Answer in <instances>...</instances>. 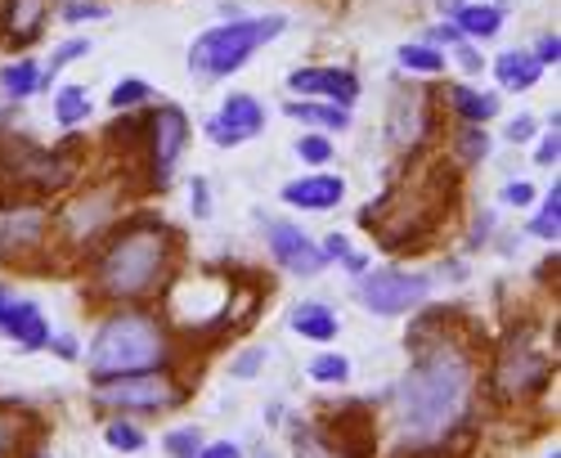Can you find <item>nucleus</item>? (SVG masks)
I'll return each mask as SVG.
<instances>
[{"mask_svg":"<svg viewBox=\"0 0 561 458\" xmlns=\"http://www.w3.org/2000/svg\"><path fill=\"white\" fill-rule=\"evenodd\" d=\"M171 355H175V342H171L167 319L149 310H117L90 337L85 364L95 374V382H104V378H126V374L171 369Z\"/></svg>","mask_w":561,"mask_h":458,"instance_id":"nucleus-4","label":"nucleus"},{"mask_svg":"<svg viewBox=\"0 0 561 458\" xmlns=\"http://www.w3.org/2000/svg\"><path fill=\"white\" fill-rule=\"evenodd\" d=\"M0 333H5L19 351H45L50 346V319L27 297H19L10 284H0Z\"/></svg>","mask_w":561,"mask_h":458,"instance_id":"nucleus-13","label":"nucleus"},{"mask_svg":"<svg viewBox=\"0 0 561 458\" xmlns=\"http://www.w3.org/2000/svg\"><path fill=\"white\" fill-rule=\"evenodd\" d=\"M400 68L413 77H436V72H445V55L423 41H413V45H400Z\"/></svg>","mask_w":561,"mask_h":458,"instance_id":"nucleus-26","label":"nucleus"},{"mask_svg":"<svg viewBox=\"0 0 561 458\" xmlns=\"http://www.w3.org/2000/svg\"><path fill=\"white\" fill-rule=\"evenodd\" d=\"M494 77H499L503 90H512V95H526L530 85H539L543 68H539V59L530 50H503L494 59Z\"/></svg>","mask_w":561,"mask_h":458,"instance_id":"nucleus-21","label":"nucleus"},{"mask_svg":"<svg viewBox=\"0 0 561 458\" xmlns=\"http://www.w3.org/2000/svg\"><path fill=\"white\" fill-rule=\"evenodd\" d=\"M449 55H454L458 72H467V77H477V72L485 68V59L477 55V45H472V41H458V45H454V50H449Z\"/></svg>","mask_w":561,"mask_h":458,"instance_id":"nucleus-37","label":"nucleus"},{"mask_svg":"<svg viewBox=\"0 0 561 458\" xmlns=\"http://www.w3.org/2000/svg\"><path fill=\"white\" fill-rule=\"evenodd\" d=\"M284 113H288V117H297V122H306V126H314L319 135H329V130H346V126H351V108L323 104V100H297V104H288Z\"/></svg>","mask_w":561,"mask_h":458,"instance_id":"nucleus-24","label":"nucleus"},{"mask_svg":"<svg viewBox=\"0 0 561 458\" xmlns=\"http://www.w3.org/2000/svg\"><path fill=\"white\" fill-rule=\"evenodd\" d=\"M0 90H5V100H14V104L36 95V90H41V64H32V59L5 64V68H0Z\"/></svg>","mask_w":561,"mask_h":458,"instance_id":"nucleus-25","label":"nucleus"},{"mask_svg":"<svg viewBox=\"0 0 561 458\" xmlns=\"http://www.w3.org/2000/svg\"><path fill=\"white\" fill-rule=\"evenodd\" d=\"M288 90L301 100H323V104L351 108L359 100V77L351 68H297V72H288Z\"/></svg>","mask_w":561,"mask_h":458,"instance_id":"nucleus-15","label":"nucleus"},{"mask_svg":"<svg viewBox=\"0 0 561 458\" xmlns=\"http://www.w3.org/2000/svg\"><path fill=\"white\" fill-rule=\"evenodd\" d=\"M530 135H535V117L522 113V117H512V122H507V140H512V145H526Z\"/></svg>","mask_w":561,"mask_h":458,"instance_id":"nucleus-43","label":"nucleus"},{"mask_svg":"<svg viewBox=\"0 0 561 458\" xmlns=\"http://www.w3.org/2000/svg\"><path fill=\"white\" fill-rule=\"evenodd\" d=\"M490 149H494V140H490V130H485V126H462V130H458V140H454V153H458L462 167L485 162Z\"/></svg>","mask_w":561,"mask_h":458,"instance_id":"nucleus-29","label":"nucleus"},{"mask_svg":"<svg viewBox=\"0 0 561 458\" xmlns=\"http://www.w3.org/2000/svg\"><path fill=\"white\" fill-rule=\"evenodd\" d=\"M184 396H190V391L171 378V369L126 374V378L95 382V404L117 409V414H167V409H175Z\"/></svg>","mask_w":561,"mask_h":458,"instance_id":"nucleus-8","label":"nucleus"},{"mask_svg":"<svg viewBox=\"0 0 561 458\" xmlns=\"http://www.w3.org/2000/svg\"><path fill=\"white\" fill-rule=\"evenodd\" d=\"M552 355L535 342V329H512L507 342L499 346L494 355V374H490V387L499 400H526V396H539L552 378Z\"/></svg>","mask_w":561,"mask_h":458,"instance_id":"nucleus-6","label":"nucleus"},{"mask_svg":"<svg viewBox=\"0 0 561 458\" xmlns=\"http://www.w3.org/2000/svg\"><path fill=\"white\" fill-rule=\"evenodd\" d=\"M50 351H59L64 359H77V342L72 337H50Z\"/></svg>","mask_w":561,"mask_h":458,"instance_id":"nucleus-47","label":"nucleus"},{"mask_svg":"<svg viewBox=\"0 0 561 458\" xmlns=\"http://www.w3.org/2000/svg\"><path fill=\"white\" fill-rule=\"evenodd\" d=\"M413 364L400 378L391 404H396V432L400 454H427L440 440H449L458 427H467L477 400V355L454 333L449 310H427L409 333Z\"/></svg>","mask_w":561,"mask_h":458,"instance_id":"nucleus-1","label":"nucleus"},{"mask_svg":"<svg viewBox=\"0 0 561 458\" xmlns=\"http://www.w3.org/2000/svg\"><path fill=\"white\" fill-rule=\"evenodd\" d=\"M310 378L323 387H342L351 378V359L346 355H314L310 359Z\"/></svg>","mask_w":561,"mask_h":458,"instance_id":"nucleus-31","label":"nucleus"},{"mask_svg":"<svg viewBox=\"0 0 561 458\" xmlns=\"http://www.w3.org/2000/svg\"><path fill=\"white\" fill-rule=\"evenodd\" d=\"M342 261H346V270H351V274H364V265H368V256H359V252H346Z\"/></svg>","mask_w":561,"mask_h":458,"instance_id":"nucleus-48","label":"nucleus"},{"mask_svg":"<svg viewBox=\"0 0 561 458\" xmlns=\"http://www.w3.org/2000/svg\"><path fill=\"white\" fill-rule=\"evenodd\" d=\"M265 243H270V256L284 265L288 274H301V279H314V274L329 265V261H323V252L314 248V239L306 234L301 225H293V220H270L265 225Z\"/></svg>","mask_w":561,"mask_h":458,"instance_id":"nucleus-14","label":"nucleus"},{"mask_svg":"<svg viewBox=\"0 0 561 458\" xmlns=\"http://www.w3.org/2000/svg\"><path fill=\"white\" fill-rule=\"evenodd\" d=\"M319 252H323V261H342V256L351 252V243H346L342 234H329V239H323V248H319Z\"/></svg>","mask_w":561,"mask_h":458,"instance_id":"nucleus-46","label":"nucleus"},{"mask_svg":"<svg viewBox=\"0 0 561 458\" xmlns=\"http://www.w3.org/2000/svg\"><path fill=\"white\" fill-rule=\"evenodd\" d=\"M530 55H535V59H539V68L548 72V68L561 59V41H557V32H543V36L535 41V50H530Z\"/></svg>","mask_w":561,"mask_h":458,"instance_id":"nucleus-38","label":"nucleus"},{"mask_svg":"<svg viewBox=\"0 0 561 458\" xmlns=\"http://www.w3.org/2000/svg\"><path fill=\"white\" fill-rule=\"evenodd\" d=\"M530 234L557 248V239H561V190H557V185L543 194V207H539L535 220H530Z\"/></svg>","mask_w":561,"mask_h":458,"instance_id":"nucleus-27","label":"nucleus"},{"mask_svg":"<svg viewBox=\"0 0 561 458\" xmlns=\"http://www.w3.org/2000/svg\"><path fill=\"white\" fill-rule=\"evenodd\" d=\"M85 55H90V41H85V36H72V41H64L59 50L50 55V64L41 68V85H50V77H59V72H64L72 59H85Z\"/></svg>","mask_w":561,"mask_h":458,"instance_id":"nucleus-32","label":"nucleus"},{"mask_svg":"<svg viewBox=\"0 0 561 458\" xmlns=\"http://www.w3.org/2000/svg\"><path fill=\"white\" fill-rule=\"evenodd\" d=\"M184 145H190V117H184L175 104H153L145 113V135H139V149L149 158V185L167 190L171 171L184 158Z\"/></svg>","mask_w":561,"mask_h":458,"instance_id":"nucleus-10","label":"nucleus"},{"mask_svg":"<svg viewBox=\"0 0 561 458\" xmlns=\"http://www.w3.org/2000/svg\"><path fill=\"white\" fill-rule=\"evenodd\" d=\"M180 234L158 216H130L95 252V293L104 301H149L175 279Z\"/></svg>","mask_w":561,"mask_h":458,"instance_id":"nucleus-2","label":"nucleus"},{"mask_svg":"<svg viewBox=\"0 0 561 458\" xmlns=\"http://www.w3.org/2000/svg\"><path fill=\"white\" fill-rule=\"evenodd\" d=\"M557 153H561V140H557V126H552V135H543V145L535 149V162L539 167H557Z\"/></svg>","mask_w":561,"mask_h":458,"instance_id":"nucleus-44","label":"nucleus"},{"mask_svg":"<svg viewBox=\"0 0 561 458\" xmlns=\"http://www.w3.org/2000/svg\"><path fill=\"white\" fill-rule=\"evenodd\" d=\"M329 458H378V414L364 400H342L314 427Z\"/></svg>","mask_w":561,"mask_h":458,"instance_id":"nucleus-9","label":"nucleus"},{"mask_svg":"<svg viewBox=\"0 0 561 458\" xmlns=\"http://www.w3.org/2000/svg\"><path fill=\"white\" fill-rule=\"evenodd\" d=\"M432 293V279L417 270H400V265H382V270H368L359 274L355 297L364 310L373 314H409L413 306H423Z\"/></svg>","mask_w":561,"mask_h":458,"instance_id":"nucleus-11","label":"nucleus"},{"mask_svg":"<svg viewBox=\"0 0 561 458\" xmlns=\"http://www.w3.org/2000/svg\"><path fill=\"white\" fill-rule=\"evenodd\" d=\"M462 36H458V27L445 19V23H436V27H427V41L423 45H432V50H440V45H445V50H454V45H458Z\"/></svg>","mask_w":561,"mask_h":458,"instance_id":"nucleus-39","label":"nucleus"},{"mask_svg":"<svg viewBox=\"0 0 561 458\" xmlns=\"http://www.w3.org/2000/svg\"><path fill=\"white\" fill-rule=\"evenodd\" d=\"M90 117V95H85V85H64L59 95H55V122L59 126H81Z\"/></svg>","mask_w":561,"mask_h":458,"instance_id":"nucleus-28","label":"nucleus"},{"mask_svg":"<svg viewBox=\"0 0 561 458\" xmlns=\"http://www.w3.org/2000/svg\"><path fill=\"white\" fill-rule=\"evenodd\" d=\"M50 14L55 0H0V41L14 45V50H32Z\"/></svg>","mask_w":561,"mask_h":458,"instance_id":"nucleus-17","label":"nucleus"},{"mask_svg":"<svg viewBox=\"0 0 561 458\" xmlns=\"http://www.w3.org/2000/svg\"><path fill=\"white\" fill-rule=\"evenodd\" d=\"M552 458H557V449H552Z\"/></svg>","mask_w":561,"mask_h":458,"instance_id":"nucleus-49","label":"nucleus"},{"mask_svg":"<svg viewBox=\"0 0 561 458\" xmlns=\"http://www.w3.org/2000/svg\"><path fill=\"white\" fill-rule=\"evenodd\" d=\"M108 104H113L117 113H135V108L153 104V85H149V81H139V77H126V81H117V85H113Z\"/></svg>","mask_w":561,"mask_h":458,"instance_id":"nucleus-30","label":"nucleus"},{"mask_svg":"<svg viewBox=\"0 0 561 458\" xmlns=\"http://www.w3.org/2000/svg\"><path fill=\"white\" fill-rule=\"evenodd\" d=\"M449 23L458 27L462 41H490L503 32V10L499 5H458Z\"/></svg>","mask_w":561,"mask_h":458,"instance_id":"nucleus-23","label":"nucleus"},{"mask_svg":"<svg viewBox=\"0 0 561 458\" xmlns=\"http://www.w3.org/2000/svg\"><path fill=\"white\" fill-rule=\"evenodd\" d=\"M190 203H194V216H211V194H207V180H203V175H194Z\"/></svg>","mask_w":561,"mask_h":458,"instance_id":"nucleus-42","label":"nucleus"},{"mask_svg":"<svg viewBox=\"0 0 561 458\" xmlns=\"http://www.w3.org/2000/svg\"><path fill=\"white\" fill-rule=\"evenodd\" d=\"M64 19L68 23H100V19H108V5H100V0H68Z\"/></svg>","mask_w":561,"mask_h":458,"instance_id":"nucleus-36","label":"nucleus"},{"mask_svg":"<svg viewBox=\"0 0 561 458\" xmlns=\"http://www.w3.org/2000/svg\"><path fill=\"white\" fill-rule=\"evenodd\" d=\"M265 130V104L248 90H233V95L220 104V113L207 117V140L220 145V149H239L248 140Z\"/></svg>","mask_w":561,"mask_h":458,"instance_id":"nucleus-12","label":"nucleus"},{"mask_svg":"<svg viewBox=\"0 0 561 458\" xmlns=\"http://www.w3.org/2000/svg\"><path fill=\"white\" fill-rule=\"evenodd\" d=\"M449 113L462 117V126H485L499 117V95L494 90H472V85H449L445 90Z\"/></svg>","mask_w":561,"mask_h":458,"instance_id":"nucleus-19","label":"nucleus"},{"mask_svg":"<svg viewBox=\"0 0 561 458\" xmlns=\"http://www.w3.org/2000/svg\"><path fill=\"white\" fill-rule=\"evenodd\" d=\"M333 153H337V145L329 140V135H319V130H310V135H301V140H297V158L310 162V167H329Z\"/></svg>","mask_w":561,"mask_h":458,"instance_id":"nucleus-33","label":"nucleus"},{"mask_svg":"<svg viewBox=\"0 0 561 458\" xmlns=\"http://www.w3.org/2000/svg\"><path fill=\"white\" fill-rule=\"evenodd\" d=\"M346 198V180L342 175H301L284 185V203L297 211H333Z\"/></svg>","mask_w":561,"mask_h":458,"instance_id":"nucleus-18","label":"nucleus"},{"mask_svg":"<svg viewBox=\"0 0 561 458\" xmlns=\"http://www.w3.org/2000/svg\"><path fill=\"white\" fill-rule=\"evenodd\" d=\"M288 27L284 14H261V19H229L220 27H207L203 36H194L190 45V72H198L203 81H220L233 77L261 45H270L278 32Z\"/></svg>","mask_w":561,"mask_h":458,"instance_id":"nucleus-5","label":"nucleus"},{"mask_svg":"<svg viewBox=\"0 0 561 458\" xmlns=\"http://www.w3.org/2000/svg\"><path fill=\"white\" fill-rule=\"evenodd\" d=\"M458 203V171L449 162H432L423 175L404 180V190H387L378 203L359 211V225L382 243V252H423Z\"/></svg>","mask_w":561,"mask_h":458,"instance_id":"nucleus-3","label":"nucleus"},{"mask_svg":"<svg viewBox=\"0 0 561 458\" xmlns=\"http://www.w3.org/2000/svg\"><path fill=\"white\" fill-rule=\"evenodd\" d=\"M198 458H243V454H239V445H233V440H216V445H203Z\"/></svg>","mask_w":561,"mask_h":458,"instance_id":"nucleus-45","label":"nucleus"},{"mask_svg":"<svg viewBox=\"0 0 561 458\" xmlns=\"http://www.w3.org/2000/svg\"><path fill=\"white\" fill-rule=\"evenodd\" d=\"M162 449H167L171 458H198L203 436H198V427H175V432L162 436Z\"/></svg>","mask_w":561,"mask_h":458,"instance_id":"nucleus-35","label":"nucleus"},{"mask_svg":"<svg viewBox=\"0 0 561 458\" xmlns=\"http://www.w3.org/2000/svg\"><path fill=\"white\" fill-rule=\"evenodd\" d=\"M507 207H530V198H535V190L526 185V180H512V185H503V194H499Z\"/></svg>","mask_w":561,"mask_h":458,"instance_id":"nucleus-41","label":"nucleus"},{"mask_svg":"<svg viewBox=\"0 0 561 458\" xmlns=\"http://www.w3.org/2000/svg\"><path fill=\"white\" fill-rule=\"evenodd\" d=\"M36 436H41V423L36 419H23L14 404H0V458L32 454Z\"/></svg>","mask_w":561,"mask_h":458,"instance_id":"nucleus-22","label":"nucleus"},{"mask_svg":"<svg viewBox=\"0 0 561 458\" xmlns=\"http://www.w3.org/2000/svg\"><path fill=\"white\" fill-rule=\"evenodd\" d=\"M122 225V185H90L59 211V239L72 252L100 248Z\"/></svg>","mask_w":561,"mask_h":458,"instance_id":"nucleus-7","label":"nucleus"},{"mask_svg":"<svg viewBox=\"0 0 561 458\" xmlns=\"http://www.w3.org/2000/svg\"><path fill=\"white\" fill-rule=\"evenodd\" d=\"M261 364H265V351H243V359H233V378H256L261 374Z\"/></svg>","mask_w":561,"mask_h":458,"instance_id":"nucleus-40","label":"nucleus"},{"mask_svg":"<svg viewBox=\"0 0 561 458\" xmlns=\"http://www.w3.org/2000/svg\"><path fill=\"white\" fill-rule=\"evenodd\" d=\"M293 333L306 342H333L342 333V319L323 301H301V306H293Z\"/></svg>","mask_w":561,"mask_h":458,"instance_id":"nucleus-20","label":"nucleus"},{"mask_svg":"<svg viewBox=\"0 0 561 458\" xmlns=\"http://www.w3.org/2000/svg\"><path fill=\"white\" fill-rule=\"evenodd\" d=\"M391 145H423L432 135V95L417 85H400L391 95V122H387Z\"/></svg>","mask_w":561,"mask_h":458,"instance_id":"nucleus-16","label":"nucleus"},{"mask_svg":"<svg viewBox=\"0 0 561 458\" xmlns=\"http://www.w3.org/2000/svg\"><path fill=\"white\" fill-rule=\"evenodd\" d=\"M104 440H108V449H122V454H139V449H145V432H139L135 423H126V419H113L104 427Z\"/></svg>","mask_w":561,"mask_h":458,"instance_id":"nucleus-34","label":"nucleus"}]
</instances>
